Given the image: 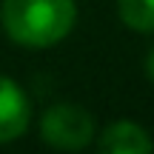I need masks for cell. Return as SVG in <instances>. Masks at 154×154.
<instances>
[{
  "instance_id": "cell-6",
  "label": "cell",
  "mask_w": 154,
  "mask_h": 154,
  "mask_svg": "<svg viewBox=\"0 0 154 154\" xmlns=\"http://www.w3.org/2000/svg\"><path fill=\"white\" fill-rule=\"evenodd\" d=\"M146 74H149V80L154 83V46L149 49V54H146Z\"/></svg>"
},
{
  "instance_id": "cell-3",
  "label": "cell",
  "mask_w": 154,
  "mask_h": 154,
  "mask_svg": "<svg viewBox=\"0 0 154 154\" xmlns=\"http://www.w3.org/2000/svg\"><path fill=\"white\" fill-rule=\"evenodd\" d=\"M32 120V106L29 97L11 77L0 74V143L23 137Z\"/></svg>"
},
{
  "instance_id": "cell-2",
  "label": "cell",
  "mask_w": 154,
  "mask_h": 154,
  "mask_svg": "<svg viewBox=\"0 0 154 154\" xmlns=\"http://www.w3.org/2000/svg\"><path fill=\"white\" fill-rule=\"evenodd\" d=\"M94 134H97L94 117L77 103H57L40 117V137L51 149L80 151L94 140Z\"/></svg>"
},
{
  "instance_id": "cell-4",
  "label": "cell",
  "mask_w": 154,
  "mask_h": 154,
  "mask_svg": "<svg viewBox=\"0 0 154 154\" xmlns=\"http://www.w3.org/2000/svg\"><path fill=\"white\" fill-rule=\"evenodd\" d=\"M97 146L103 154H149L154 149V140L140 123L117 120L100 131Z\"/></svg>"
},
{
  "instance_id": "cell-1",
  "label": "cell",
  "mask_w": 154,
  "mask_h": 154,
  "mask_svg": "<svg viewBox=\"0 0 154 154\" xmlns=\"http://www.w3.org/2000/svg\"><path fill=\"white\" fill-rule=\"evenodd\" d=\"M0 23L17 46L49 49L74 29L77 3L74 0H3Z\"/></svg>"
},
{
  "instance_id": "cell-5",
  "label": "cell",
  "mask_w": 154,
  "mask_h": 154,
  "mask_svg": "<svg viewBox=\"0 0 154 154\" xmlns=\"http://www.w3.org/2000/svg\"><path fill=\"white\" fill-rule=\"evenodd\" d=\"M117 14L131 32L154 34V0H117Z\"/></svg>"
}]
</instances>
